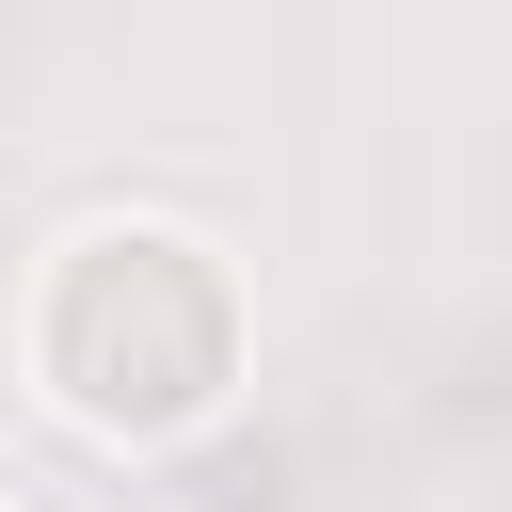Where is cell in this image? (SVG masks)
<instances>
[{"label":"cell","instance_id":"cell-1","mask_svg":"<svg viewBox=\"0 0 512 512\" xmlns=\"http://www.w3.org/2000/svg\"><path fill=\"white\" fill-rule=\"evenodd\" d=\"M32 352H48V384H64L80 432L160 448V432H192V416L224 400V368H240V304H224V272H208L192 240L112 224V240H80V256L48 272Z\"/></svg>","mask_w":512,"mask_h":512}]
</instances>
